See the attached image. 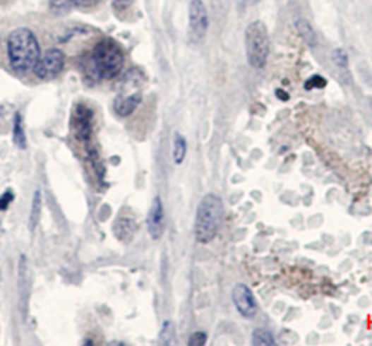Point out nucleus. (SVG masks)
Wrapping results in <instances>:
<instances>
[{
    "label": "nucleus",
    "instance_id": "nucleus-6",
    "mask_svg": "<svg viewBox=\"0 0 372 346\" xmlns=\"http://www.w3.org/2000/svg\"><path fill=\"white\" fill-rule=\"evenodd\" d=\"M208 12L203 0H191L189 19H188V37L193 44H200L208 31Z\"/></svg>",
    "mask_w": 372,
    "mask_h": 346
},
{
    "label": "nucleus",
    "instance_id": "nucleus-11",
    "mask_svg": "<svg viewBox=\"0 0 372 346\" xmlns=\"http://www.w3.org/2000/svg\"><path fill=\"white\" fill-rule=\"evenodd\" d=\"M137 230L136 226V221L127 217H122L119 220L115 221V226H114V233L115 236L121 240V241H130L134 236Z\"/></svg>",
    "mask_w": 372,
    "mask_h": 346
},
{
    "label": "nucleus",
    "instance_id": "nucleus-5",
    "mask_svg": "<svg viewBox=\"0 0 372 346\" xmlns=\"http://www.w3.org/2000/svg\"><path fill=\"white\" fill-rule=\"evenodd\" d=\"M66 64L64 53L59 48H49L44 54L40 56L37 64L34 66L35 76L41 80H53L63 71Z\"/></svg>",
    "mask_w": 372,
    "mask_h": 346
},
{
    "label": "nucleus",
    "instance_id": "nucleus-9",
    "mask_svg": "<svg viewBox=\"0 0 372 346\" xmlns=\"http://www.w3.org/2000/svg\"><path fill=\"white\" fill-rule=\"evenodd\" d=\"M164 229H166L164 208L160 198L156 196L152 203L150 211L147 214V230L153 240H159L163 236Z\"/></svg>",
    "mask_w": 372,
    "mask_h": 346
},
{
    "label": "nucleus",
    "instance_id": "nucleus-12",
    "mask_svg": "<svg viewBox=\"0 0 372 346\" xmlns=\"http://www.w3.org/2000/svg\"><path fill=\"white\" fill-rule=\"evenodd\" d=\"M295 28L299 31L300 37L303 38V41L308 45V47H316L317 45V35L316 31L313 30V27L310 25L308 20L300 18L295 20Z\"/></svg>",
    "mask_w": 372,
    "mask_h": 346
},
{
    "label": "nucleus",
    "instance_id": "nucleus-14",
    "mask_svg": "<svg viewBox=\"0 0 372 346\" xmlns=\"http://www.w3.org/2000/svg\"><path fill=\"white\" fill-rule=\"evenodd\" d=\"M41 211H42V193H41L40 189H37L34 192V196H32L31 213H30V226H31V230H34L37 227L38 222H40Z\"/></svg>",
    "mask_w": 372,
    "mask_h": 346
},
{
    "label": "nucleus",
    "instance_id": "nucleus-25",
    "mask_svg": "<svg viewBox=\"0 0 372 346\" xmlns=\"http://www.w3.org/2000/svg\"><path fill=\"white\" fill-rule=\"evenodd\" d=\"M277 96L281 99V101H288L289 95L287 92H284L282 89H277Z\"/></svg>",
    "mask_w": 372,
    "mask_h": 346
},
{
    "label": "nucleus",
    "instance_id": "nucleus-23",
    "mask_svg": "<svg viewBox=\"0 0 372 346\" xmlns=\"http://www.w3.org/2000/svg\"><path fill=\"white\" fill-rule=\"evenodd\" d=\"M99 0H71L73 6H78V8H90L93 5H96Z\"/></svg>",
    "mask_w": 372,
    "mask_h": 346
},
{
    "label": "nucleus",
    "instance_id": "nucleus-4",
    "mask_svg": "<svg viewBox=\"0 0 372 346\" xmlns=\"http://www.w3.org/2000/svg\"><path fill=\"white\" fill-rule=\"evenodd\" d=\"M244 44L249 64L256 70L263 68L269 57V32L262 20L249 23L244 34Z\"/></svg>",
    "mask_w": 372,
    "mask_h": 346
},
{
    "label": "nucleus",
    "instance_id": "nucleus-2",
    "mask_svg": "<svg viewBox=\"0 0 372 346\" xmlns=\"http://www.w3.org/2000/svg\"><path fill=\"white\" fill-rule=\"evenodd\" d=\"M41 56V48L35 34L28 28H18L8 37V57L12 68L27 73L34 68Z\"/></svg>",
    "mask_w": 372,
    "mask_h": 346
},
{
    "label": "nucleus",
    "instance_id": "nucleus-17",
    "mask_svg": "<svg viewBox=\"0 0 372 346\" xmlns=\"http://www.w3.org/2000/svg\"><path fill=\"white\" fill-rule=\"evenodd\" d=\"M175 336H176V329H175V325H173V321H169V320L164 321L162 330H160V335H159L160 343L172 345L173 340H175Z\"/></svg>",
    "mask_w": 372,
    "mask_h": 346
},
{
    "label": "nucleus",
    "instance_id": "nucleus-10",
    "mask_svg": "<svg viewBox=\"0 0 372 346\" xmlns=\"http://www.w3.org/2000/svg\"><path fill=\"white\" fill-rule=\"evenodd\" d=\"M141 99H143L141 93H133L128 96H118L114 104L116 115L122 118L130 117L137 109V107L141 104Z\"/></svg>",
    "mask_w": 372,
    "mask_h": 346
},
{
    "label": "nucleus",
    "instance_id": "nucleus-13",
    "mask_svg": "<svg viewBox=\"0 0 372 346\" xmlns=\"http://www.w3.org/2000/svg\"><path fill=\"white\" fill-rule=\"evenodd\" d=\"M186 153H188V144L185 137L181 136L179 133H175V137H173V152H172L175 165H182L186 157Z\"/></svg>",
    "mask_w": 372,
    "mask_h": 346
},
{
    "label": "nucleus",
    "instance_id": "nucleus-19",
    "mask_svg": "<svg viewBox=\"0 0 372 346\" xmlns=\"http://www.w3.org/2000/svg\"><path fill=\"white\" fill-rule=\"evenodd\" d=\"M73 8L71 0H49V9L57 15L67 13Z\"/></svg>",
    "mask_w": 372,
    "mask_h": 346
},
{
    "label": "nucleus",
    "instance_id": "nucleus-1",
    "mask_svg": "<svg viewBox=\"0 0 372 346\" xmlns=\"http://www.w3.org/2000/svg\"><path fill=\"white\" fill-rule=\"evenodd\" d=\"M124 53L121 47L111 38L99 41L95 47L86 63L83 71L92 80L114 79L122 71Z\"/></svg>",
    "mask_w": 372,
    "mask_h": 346
},
{
    "label": "nucleus",
    "instance_id": "nucleus-20",
    "mask_svg": "<svg viewBox=\"0 0 372 346\" xmlns=\"http://www.w3.org/2000/svg\"><path fill=\"white\" fill-rule=\"evenodd\" d=\"M326 85H328V80L325 78L318 76V74H314V76H311L306 82V89L307 90H311V89H323V88H326Z\"/></svg>",
    "mask_w": 372,
    "mask_h": 346
},
{
    "label": "nucleus",
    "instance_id": "nucleus-7",
    "mask_svg": "<svg viewBox=\"0 0 372 346\" xmlns=\"http://www.w3.org/2000/svg\"><path fill=\"white\" fill-rule=\"evenodd\" d=\"M92 119H93V112L89 107L85 104H78L74 107L73 117H71V127L74 136L78 137L79 141L82 143H89L92 138Z\"/></svg>",
    "mask_w": 372,
    "mask_h": 346
},
{
    "label": "nucleus",
    "instance_id": "nucleus-24",
    "mask_svg": "<svg viewBox=\"0 0 372 346\" xmlns=\"http://www.w3.org/2000/svg\"><path fill=\"white\" fill-rule=\"evenodd\" d=\"M133 4V0H114V6L118 11H126L127 8H130Z\"/></svg>",
    "mask_w": 372,
    "mask_h": 346
},
{
    "label": "nucleus",
    "instance_id": "nucleus-8",
    "mask_svg": "<svg viewBox=\"0 0 372 346\" xmlns=\"http://www.w3.org/2000/svg\"><path fill=\"white\" fill-rule=\"evenodd\" d=\"M232 299L233 303L237 309V311L246 317V318H252L256 316L258 313V302L255 299V295L252 292V290L244 285V284H237L233 288L232 292Z\"/></svg>",
    "mask_w": 372,
    "mask_h": 346
},
{
    "label": "nucleus",
    "instance_id": "nucleus-15",
    "mask_svg": "<svg viewBox=\"0 0 372 346\" xmlns=\"http://www.w3.org/2000/svg\"><path fill=\"white\" fill-rule=\"evenodd\" d=\"M12 138H13V143H15L19 148H25V147H27V136H25L23 122H22V117H20L19 112L15 114Z\"/></svg>",
    "mask_w": 372,
    "mask_h": 346
},
{
    "label": "nucleus",
    "instance_id": "nucleus-18",
    "mask_svg": "<svg viewBox=\"0 0 372 346\" xmlns=\"http://www.w3.org/2000/svg\"><path fill=\"white\" fill-rule=\"evenodd\" d=\"M332 59L335 61V64L340 68V70H344V71H348L349 68V60H348V54H346L344 49L342 48H336L333 54H332Z\"/></svg>",
    "mask_w": 372,
    "mask_h": 346
},
{
    "label": "nucleus",
    "instance_id": "nucleus-21",
    "mask_svg": "<svg viewBox=\"0 0 372 346\" xmlns=\"http://www.w3.org/2000/svg\"><path fill=\"white\" fill-rule=\"evenodd\" d=\"M13 192L12 189L5 191L2 195H0V211H6L9 208V205L13 203Z\"/></svg>",
    "mask_w": 372,
    "mask_h": 346
},
{
    "label": "nucleus",
    "instance_id": "nucleus-16",
    "mask_svg": "<svg viewBox=\"0 0 372 346\" xmlns=\"http://www.w3.org/2000/svg\"><path fill=\"white\" fill-rule=\"evenodd\" d=\"M252 345L253 346H272L275 345L274 335L268 329H256L252 333Z\"/></svg>",
    "mask_w": 372,
    "mask_h": 346
},
{
    "label": "nucleus",
    "instance_id": "nucleus-3",
    "mask_svg": "<svg viewBox=\"0 0 372 346\" xmlns=\"http://www.w3.org/2000/svg\"><path fill=\"white\" fill-rule=\"evenodd\" d=\"M222 217L224 205L221 198L215 193H207L196 210L195 239L203 244L212 241L221 229Z\"/></svg>",
    "mask_w": 372,
    "mask_h": 346
},
{
    "label": "nucleus",
    "instance_id": "nucleus-22",
    "mask_svg": "<svg viewBox=\"0 0 372 346\" xmlns=\"http://www.w3.org/2000/svg\"><path fill=\"white\" fill-rule=\"evenodd\" d=\"M207 343V335L204 332H195L191 335L188 345L189 346H204Z\"/></svg>",
    "mask_w": 372,
    "mask_h": 346
}]
</instances>
